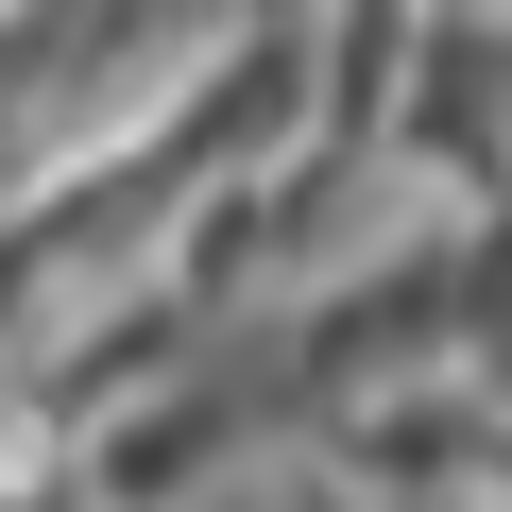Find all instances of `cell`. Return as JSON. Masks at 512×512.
I'll return each instance as SVG.
<instances>
[{
    "instance_id": "obj_1",
    "label": "cell",
    "mask_w": 512,
    "mask_h": 512,
    "mask_svg": "<svg viewBox=\"0 0 512 512\" xmlns=\"http://www.w3.org/2000/svg\"><path fill=\"white\" fill-rule=\"evenodd\" d=\"M410 205L478 222L512 205V18H410L393 52V154H376Z\"/></svg>"
}]
</instances>
